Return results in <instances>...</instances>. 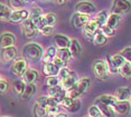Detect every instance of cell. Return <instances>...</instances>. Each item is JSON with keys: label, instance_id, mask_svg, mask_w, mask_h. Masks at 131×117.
<instances>
[{"label": "cell", "instance_id": "cell-47", "mask_svg": "<svg viewBox=\"0 0 131 117\" xmlns=\"http://www.w3.org/2000/svg\"><path fill=\"white\" fill-rule=\"evenodd\" d=\"M6 7V6L4 5V4H1V2H0V14H1V11L4 10V8Z\"/></svg>", "mask_w": 131, "mask_h": 117}, {"label": "cell", "instance_id": "cell-17", "mask_svg": "<svg viewBox=\"0 0 131 117\" xmlns=\"http://www.w3.org/2000/svg\"><path fill=\"white\" fill-rule=\"evenodd\" d=\"M115 103H117L115 98L113 97V96H110V95H102L95 100V105L96 104H104V105H108L110 107H114Z\"/></svg>", "mask_w": 131, "mask_h": 117}, {"label": "cell", "instance_id": "cell-33", "mask_svg": "<svg viewBox=\"0 0 131 117\" xmlns=\"http://www.w3.org/2000/svg\"><path fill=\"white\" fill-rule=\"evenodd\" d=\"M10 16H11V11H10V8H8L7 6L4 8V10L1 11L0 14V20L2 21H8L10 19Z\"/></svg>", "mask_w": 131, "mask_h": 117}, {"label": "cell", "instance_id": "cell-44", "mask_svg": "<svg viewBox=\"0 0 131 117\" xmlns=\"http://www.w3.org/2000/svg\"><path fill=\"white\" fill-rule=\"evenodd\" d=\"M46 113H47V115L53 116V117H55L57 114H59L57 107H47V108H46Z\"/></svg>", "mask_w": 131, "mask_h": 117}, {"label": "cell", "instance_id": "cell-6", "mask_svg": "<svg viewBox=\"0 0 131 117\" xmlns=\"http://www.w3.org/2000/svg\"><path fill=\"white\" fill-rule=\"evenodd\" d=\"M131 4L126 0H117L114 2V7H113V14L114 15H121L126 14L130 10Z\"/></svg>", "mask_w": 131, "mask_h": 117}, {"label": "cell", "instance_id": "cell-13", "mask_svg": "<svg viewBox=\"0 0 131 117\" xmlns=\"http://www.w3.org/2000/svg\"><path fill=\"white\" fill-rule=\"evenodd\" d=\"M76 10L79 11V14H82V15H90L94 11V6L91 4V2H88V1H82V2H79L76 5Z\"/></svg>", "mask_w": 131, "mask_h": 117}, {"label": "cell", "instance_id": "cell-46", "mask_svg": "<svg viewBox=\"0 0 131 117\" xmlns=\"http://www.w3.org/2000/svg\"><path fill=\"white\" fill-rule=\"evenodd\" d=\"M73 101H74V99H72V98H67V97H66L63 101H62V105L64 106V108H66V109L68 110V108H70V107L72 106Z\"/></svg>", "mask_w": 131, "mask_h": 117}, {"label": "cell", "instance_id": "cell-11", "mask_svg": "<svg viewBox=\"0 0 131 117\" xmlns=\"http://www.w3.org/2000/svg\"><path fill=\"white\" fill-rule=\"evenodd\" d=\"M131 96V90L129 87H120L117 89L114 94V98L117 101H127Z\"/></svg>", "mask_w": 131, "mask_h": 117}, {"label": "cell", "instance_id": "cell-18", "mask_svg": "<svg viewBox=\"0 0 131 117\" xmlns=\"http://www.w3.org/2000/svg\"><path fill=\"white\" fill-rule=\"evenodd\" d=\"M114 109L120 115H127L130 110V104L128 101H117L114 105Z\"/></svg>", "mask_w": 131, "mask_h": 117}, {"label": "cell", "instance_id": "cell-32", "mask_svg": "<svg viewBox=\"0 0 131 117\" xmlns=\"http://www.w3.org/2000/svg\"><path fill=\"white\" fill-rule=\"evenodd\" d=\"M93 43L94 45H96V46H102V45H105L106 44V37H104V36L101 34H96L95 35V37L93 39Z\"/></svg>", "mask_w": 131, "mask_h": 117}, {"label": "cell", "instance_id": "cell-8", "mask_svg": "<svg viewBox=\"0 0 131 117\" xmlns=\"http://www.w3.org/2000/svg\"><path fill=\"white\" fill-rule=\"evenodd\" d=\"M16 56H17V48L16 47L2 48V50H1V59H2V61L4 62L13 61Z\"/></svg>", "mask_w": 131, "mask_h": 117}, {"label": "cell", "instance_id": "cell-29", "mask_svg": "<svg viewBox=\"0 0 131 117\" xmlns=\"http://www.w3.org/2000/svg\"><path fill=\"white\" fill-rule=\"evenodd\" d=\"M108 12H106L105 10H103V11H100L99 14H97V16H96V20L95 21L97 22V25L99 26H104L106 23V20H108Z\"/></svg>", "mask_w": 131, "mask_h": 117}, {"label": "cell", "instance_id": "cell-15", "mask_svg": "<svg viewBox=\"0 0 131 117\" xmlns=\"http://www.w3.org/2000/svg\"><path fill=\"white\" fill-rule=\"evenodd\" d=\"M54 41H55L56 46H57L59 49H68V48H70L71 40L65 37V36H62V35L55 36Z\"/></svg>", "mask_w": 131, "mask_h": 117}, {"label": "cell", "instance_id": "cell-37", "mask_svg": "<svg viewBox=\"0 0 131 117\" xmlns=\"http://www.w3.org/2000/svg\"><path fill=\"white\" fill-rule=\"evenodd\" d=\"M8 88H9V84H8L7 80L5 79H0V94H5L7 93Z\"/></svg>", "mask_w": 131, "mask_h": 117}, {"label": "cell", "instance_id": "cell-2", "mask_svg": "<svg viewBox=\"0 0 131 117\" xmlns=\"http://www.w3.org/2000/svg\"><path fill=\"white\" fill-rule=\"evenodd\" d=\"M41 48L36 44H28L24 48V55L27 59L37 61L41 58Z\"/></svg>", "mask_w": 131, "mask_h": 117}, {"label": "cell", "instance_id": "cell-35", "mask_svg": "<svg viewBox=\"0 0 131 117\" xmlns=\"http://www.w3.org/2000/svg\"><path fill=\"white\" fill-rule=\"evenodd\" d=\"M120 55L123 57L124 60H127V62H130L131 64V48H126L124 50H122V53Z\"/></svg>", "mask_w": 131, "mask_h": 117}, {"label": "cell", "instance_id": "cell-14", "mask_svg": "<svg viewBox=\"0 0 131 117\" xmlns=\"http://www.w3.org/2000/svg\"><path fill=\"white\" fill-rule=\"evenodd\" d=\"M89 22V17L86 15H82V14H75L72 18V25L75 28H81L84 27L86 23Z\"/></svg>", "mask_w": 131, "mask_h": 117}, {"label": "cell", "instance_id": "cell-38", "mask_svg": "<svg viewBox=\"0 0 131 117\" xmlns=\"http://www.w3.org/2000/svg\"><path fill=\"white\" fill-rule=\"evenodd\" d=\"M89 115H90L91 117H100L101 113H100L99 108H97V106L90 107V109H89Z\"/></svg>", "mask_w": 131, "mask_h": 117}, {"label": "cell", "instance_id": "cell-10", "mask_svg": "<svg viewBox=\"0 0 131 117\" xmlns=\"http://www.w3.org/2000/svg\"><path fill=\"white\" fill-rule=\"evenodd\" d=\"M126 62V60L123 59V57L121 55H115L111 58V61H110V68L109 70L112 71V73H119V69L122 65Z\"/></svg>", "mask_w": 131, "mask_h": 117}, {"label": "cell", "instance_id": "cell-28", "mask_svg": "<svg viewBox=\"0 0 131 117\" xmlns=\"http://www.w3.org/2000/svg\"><path fill=\"white\" fill-rule=\"evenodd\" d=\"M25 88H26V84H25V82H23V80H16V82L13 84V89L17 95L21 96L24 90H25Z\"/></svg>", "mask_w": 131, "mask_h": 117}, {"label": "cell", "instance_id": "cell-42", "mask_svg": "<svg viewBox=\"0 0 131 117\" xmlns=\"http://www.w3.org/2000/svg\"><path fill=\"white\" fill-rule=\"evenodd\" d=\"M71 73H72V71L68 69V68L64 67V68H62V69L59 70V77H61V79L63 80V79H65V78H67L68 76H70Z\"/></svg>", "mask_w": 131, "mask_h": 117}, {"label": "cell", "instance_id": "cell-12", "mask_svg": "<svg viewBox=\"0 0 131 117\" xmlns=\"http://www.w3.org/2000/svg\"><path fill=\"white\" fill-rule=\"evenodd\" d=\"M76 80H77L76 74L74 73V71H72L67 78H65V79L62 80V89H63V90H66V92L71 90V89L75 86Z\"/></svg>", "mask_w": 131, "mask_h": 117}, {"label": "cell", "instance_id": "cell-49", "mask_svg": "<svg viewBox=\"0 0 131 117\" xmlns=\"http://www.w3.org/2000/svg\"><path fill=\"white\" fill-rule=\"evenodd\" d=\"M64 4H65V1H56V5H59V6L64 5Z\"/></svg>", "mask_w": 131, "mask_h": 117}, {"label": "cell", "instance_id": "cell-34", "mask_svg": "<svg viewBox=\"0 0 131 117\" xmlns=\"http://www.w3.org/2000/svg\"><path fill=\"white\" fill-rule=\"evenodd\" d=\"M101 30H102V32H101V34H102V35L104 36V37H105V36L112 37V36H114V34H115V31L113 30V29L109 28V27L106 26V25H104V26L101 27Z\"/></svg>", "mask_w": 131, "mask_h": 117}, {"label": "cell", "instance_id": "cell-43", "mask_svg": "<svg viewBox=\"0 0 131 117\" xmlns=\"http://www.w3.org/2000/svg\"><path fill=\"white\" fill-rule=\"evenodd\" d=\"M47 85H48V87H56V86H58V78H56V77H48V78H47Z\"/></svg>", "mask_w": 131, "mask_h": 117}, {"label": "cell", "instance_id": "cell-25", "mask_svg": "<svg viewBox=\"0 0 131 117\" xmlns=\"http://www.w3.org/2000/svg\"><path fill=\"white\" fill-rule=\"evenodd\" d=\"M119 21H120V16H119V15L112 14L111 16L108 17V20H106V26H108L109 28L113 29V30H115V28H117L118 25H119Z\"/></svg>", "mask_w": 131, "mask_h": 117}, {"label": "cell", "instance_id": "cell-27", "mask_svg": "<svg viewBox=\"0 0 131 117\" xmlns=\"http://www.w3.org/2000/svg\"><path fill=\"white\" fill-rule=\"evenodd\" d=\"M36 93V86L34 85V84H31V85H26V88L24 93L21 94V98L23 99H28V98L32 97V95Z\"/></svg>", "mask_w": 131, "mask_h": 117}, {"label": "cell", "instance_id": "cell-9", "mask_svg": "<svg viewBox=\"0 0 131 117\" xmlns=\"http://www.w3.org/2000/svg\"><path fill=\"white\" fill-rule=\"evenodd\" d=\"M15 43H16V38L11 32H5L0 36V46L2 48L14 47Z\"/></svg>", "mask_w": 131, "mask_h": 117}, {"label": "cell", "instance_id": "cell-41", "mask_svg": "<svg viewBox=\"0 0 131 117\" xmlns=\"http://www.w3.org/2000/svg\"><path fill=\"white\" fill-rule=\"evenodd\" d=\"M53 30H54V27H50V26H45V27H43V28L39 30V32L41 35H44V36H48L50 35L53 32Z\"/></svg>", "mask_w": 131, "mask_h": 117}, {"label": "cell", "instance_id": "cell-21", "mask_svg": "<svg viewBox=\"0 0 131 117\" xmlns=\"http://www.w3.org/2000/svg\"><path fill=\"white\" fill-rule=\"evenodd\" d=\"M55 23H56V16H55V14L49 12V14H47V15H45V16L41 17V26H43V27H45V26L53 27Z\"/></svg>", "mask_w": 131, "mask_h": 117}, {"label": "cell", "instance_id": "cell-7", "mask_svg": "<svg viewBox=\"0 0 131 117\" xmlns=\"http://www.w3.org/2000/svg\"><path fill=\"white\" fill-rule=\"evenodd\" d=\"M21 29H23V34H24V36H25L26 38H32V37H35L36 34H37V31H38L37 29H36V27L32 25L31 21L29 19H27L26 21H24Z\"/></svg>", "mask_w": 131, "mask_h": 117}, {"label": "cell", "instance_id": "cell-3", "mask_svg": "<svg viewBox=\"0 0 131 117\" xmlns=\"http://www.w3.org/2000/svg\"><path fill=\"white\" fill-rule=\"evenodd\" d=\"M93 73L96 78H99L101 80H104L109 73L108 64L103 60H96L93 64Z\"/></svg>", "mask_w": 131, "mask_h": 117}, {"label": "cell", "instance_id": "cell-20", "mask_svg": "<svg viewBox=\"0 0 131 117\" xmlns=\"http://www.w3.org/2000/svg\"><path fill=\"white\" fill-rule=\"evenodd\" d=\"M43 70H44V74L48 77H55L56 75L58 74V68L56 67L53 62H50V64H45L44 65Z\"/></svg>", "mask_w": 131, "mask_h": 117}, {"label": "cell", "instance_id": "cell-16", "mask_svg": "<svg viewBox=\"0 0 131 117\" xmlns=\"http://www.w3.org/2000/svg\"><path fill=\"white\" fill-rule=\"evenodd\" d=\"M38 78V73L35 69H27L24 74V82L27 83V85H31L37 80Z\"/></svg>", "mask_w": 131, "mask_h": 117}, {"label": "cell", "instance_id": "cell-30", "mask_svg": "<svg viewBox=\"0 0 131 117\" xmlns=\"http://www.w3.org/2000/svg\"><path fill=\"white\" fill-rule=\"evenodd\" d=\"M57 57L59 59H62L64 62H67L71 59L72 55H71V53H70V50H68V49H59Z\"/></svg>", "mask_w": 131, "mask_h": 117}, {"label": "cell", "instance_id": "cell-26", "mask_svg": "<svg viewBox=\"0 0 131 117\" xmlns=\"http://www.w3.org/2000/svg\"><path fill=\"white\" fill-rule=\"evenodd\" d=\"M97 108H99L101 115H103L104 117H112L113 116V108L104 104H96Z\"/></svg>", "mask_w": 131, "mask_h": 117}, {"label": "cell", "instance_id": "cell-45", "mask_svg": "<svg viewBox=\"0 0 131 117\" xmlns=\"http://www.w3.org/2000/svg\"><path fill=\"white\" fill-rule=\"evenodd\" d=\"M53 64H54L58 69H62V68H64V66H65V62L62 60V59H59L58 57H55L54 60H53Z\"/></svg>", "mask_w": 131, "mask_h": 117}, {"label": "cell", "instance_id": "cell-22", "mask_svg": "<svg viewBox=\"0 0 131 117\" xmlns=\"http://www.w3.org/2000/svg\"><path fill=\"white\" fill-rule=\"evenodd\" d=\"M56 57V49L54 47H49L47 48L46 53L43 56V61L45 64H50V61L54 60V58Z\"/></svg>", "mask_w": 131, "mask_h": 117}, {"label": "cell", "instance_id": "cell-23", "mask_svg": "<svg viewBox=\"0 0 131 117\" xmlns=\"http://www.w3.org/2000/svg\"><path fill=\"white\" fill-rule=\"evenodd\" d=\"M97 29H99V25H97V22L95 21V20H93V21H90V22H88L85 25L84 34H85V36L88 35L89 37H91V36L97 30Z\"/></svg>", "mask_w": 131, "mask_h": 117}, {"label": "cell", "instance_id": "cell-1", "mask_svg": "<svg viewBox=\"0 0 131 117\" xmlns=\"http://www.w3.org/2000/svg\"><path fill=\"white\" fill-rule=\"evenodd\" d=\"M89 87H90V79L89 78H82V79H80L75 84V86L71 90L66 92V97L72 98V99H76L79 96H81L83 93L88 90Z\"/></svg>", "mask_w": 131, "mask_h": 117}, {"label": "cell", "instance_id": "cell-48", "mask_svg": "<svg viewBox=\"0 0 131 117\" xmlns=\"http://www.w3.org/2000/svg\"><path fill=\"white\" fill-rule=\"evenodd\" d=\"M55 117H66V115H64V114H57Z\"/></svg>", "mask_w": 131, "mask_h": 117}, {"label": "cell", "instance_id": "cell-5", "mask_svg": "<svg viewBox=\"0 0 131 117\" xmlns=\"http://www.w3.org/2000/svg\"><path fill=\"white\" fill-rule=\"evenodd\" d=\"M29 18V12L25 9H20V10H15L14 12H11L9 21L14 23H19L26 21Z\"/></svg>", "mask_w": 131, "mask_h": 117}, {"label": "cell", "instance_id": "cell-19", "mask_svg": "<svg viewBox=\"0 0 131 117\" xmlns=\"http://www.w3.org/2000/svg\"><path fill=\"white\" fill-rule=\"evenodd\" d=\"M70 53L72 57L74 58H77L80 55H81V51H82V48L80 46V43L76 40V39H73V40H71V45H70Z\"/></svg>", "mask_w": 131, "mask_h": 117}, {"label": "cell", "instance_id": "cell-24", "mask_svg": "<svg viewBox=\"0 0 131 117\" xmlns=\"http://www.w3.org/2000/svg\"><path fill=\"white\" fill-rule=\"evenodd\" d=\"M119 74L123 78H126V79L131 78V64L130 62H127V61L124 62L120 67V69H119Z\"/></svg>", "mask_w": 131, "mask_h": 117}, {"label": "cell", "instance_id": "cell-36", "mask_svg": "<svg viewBox=\"0 0 131 117\" xmlns=\"http://www.w3.org/2000/svg\"><path fill=\"white\" fill-rule=\"evenodd\" d=\"M9 5H10L11 8L18 9V10H20V8L24 7L25 2H24V1H19V0H11V1H9Z\"/></svg>", "mask_w": 131, "mask_h": 117}, {"label": "cell", "instance_id": "cell-31", "mask_svg": "<svg viewBox=\"0 0 131 117\" xmlns=\"http://www.w3.org/2000/svg\"><path fill=\"white\" fill-rule=\"evenodd\" d=\"M34 115H35V117H45L47 115L46 108L41 107L40 105H38L36 103V105H35V107H34Z\"/></svg>", "mask_w": 131, "mask_h": 117}, {"label": "cell", "instance_id": "cell-39", "mask_svg": "<svg viewBox=\"0 0 131 117\" xmlns=\"http://www.w3.org/2000/svg\"><path fill=\"white\" fill-rule=\"evenodd\" d=\"M80 108H81V101H80L79 99H74L72 106L68 108V112L74 113V112H77V110H79Z\"/></svg>", "mask_w": 131, "mask_h": 117}, {"label": "cell", "instance_id": "cell-4", "mask_svg": "<svg viewBox=\"0 0 131 117\" xmlns=\"http://www.w3.org/2000/svg\"><path fill=\"white\" fill-rule=\"evenodd\" d=\"M26 70H27V61L24 58L16 59L11 66V73L16 76H24Z\"/></svg>", "mask_w": 131, "mask_h": 117}, {"label": "cell", "instance_id": "cell-40", "mask_svg": "<svg viewBox=\"0 0 131 117\" xmlns=\"http://www.w3.org/2000/svg\"><path fill=\"white\" fill-rule=\"evenodd\" d=\"M61 90H62V88H61V87H58V86H56V87H49V88H48V94H49V96L52 98H54Z\"/></svg>", "mask_w": 131, "mask_h": 117}]
</instances>
